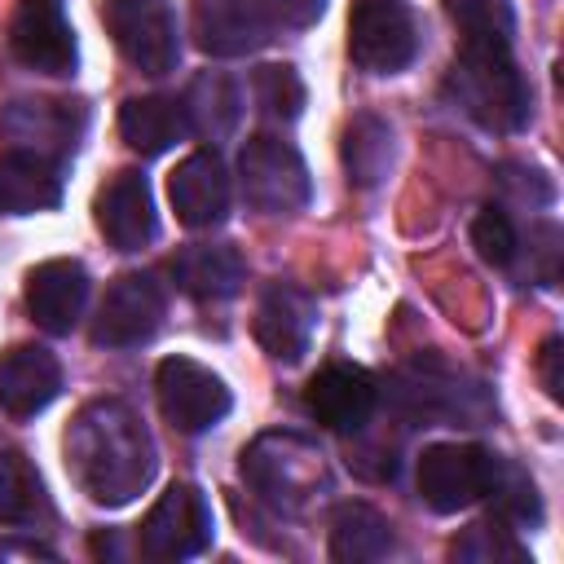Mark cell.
<instances>
[{"label":"cell","mask_w":564,"mask_h":564,"mask_svg":"<svg viewBox=\"0 0 564 564\" xmlns=\"http://www.w3.org/2000/svg\"><path fill=\"white\" fill-rule=\"evenodd\" d=\"M66 471L101 507L132 502L154 476V441L128 401H93L66 432Z\"/></svg>","instance_id":"cell-1"},{"label":"cell","mask_w":564,"mask_h":564,"mask_svg":"<svg viewBox=\"0 0 564 564\" xmlns=\"http://www.w3.org/2000/svg\"><path fill=\"white\" fill-rule=\"evenodd\" d=\"M445 93L489 132H516L529 123V84L516 70L511 44H458Z\"/></svg>","instance_id":"cell-2"},{"label":"cell","mask_w":564,"mask_h":564,"mask_svg":"<svg viewBox=\"0 0 564 564\" xmlns=\"http://www.w3.org/2000/svg\"><path fill=\"white\" fill-rule=\"evenodd\" d=\"M238 185H242V198L264 216H291L313 194L300 150L273 132H256L238 150Z\"/></svg>","instance_id":"cell-3"},{"label":"cell","mask_w":564,"mask_h":564,"mask_svg":"<svg viewBox=\"0 0 564 564\" xmlns=\"http://www.w3.org/2000/svg\"><path fill=\"white\" fill-rule=\"evenodd\" d=\"M242 476L256 485L260 498L286 511L304 507L317 494V485H326L322 454L295 432H269L251 449H242Z\"/></svg>","instance_id":"cell-4"},{"label":"cell","mask_w":564,"mask_h":564,"mask_svg":"<svg viewBox=\"0 0 564 564\" xmlns=\"http://www.w3.org/2000/svg\"><path fill=\"white\" fill-rule=\"evenodd\" d=\"M419 18L401 0H357L348 13V57L370 75H397L419 57Z\"/></svg>","instance_id":"cell-5"},{"label":"cell","mask_w":564,"mask_h":564,"mask_svg":"<svg viewBox=\"0 0 564 564\" xmlns=\"http://www.w3.org/2000/svg\"><path fill=\"white\" fill-rule=\"evenodd\" d=\"M207 546H212V507L185 480L167 485L159 502L145 511V520L137 524V551L159 564L203 555Z\"/></svg>","instance_id":"cell-6"},{"label":"cell","mask_w":564,"mask_h":564,"mask_svg":"<svg viewBox=\"0 0 564 564\" xmlns=\"http://www.w3.org/2000/svg\"><path fill=\"white\" fill-rule=\"evenodd\" d=\"M106 31L141 75H167L181 57V31L167 0H106Z\"/></svg>","instance_id":"cell-7"},{"label":"cell","mask_w":564,"mask_h":564,"mask_svg":"<svg viewBox=\"0 0 564 564\" xmlns=\"http://www.w3.org/2000/svg\"><path fill=\"white\" fill-rule=\"evenodd\" d=\"M494 463H498V454H489L480 445H458V441L427 445L419 454V498L432 511L454 516L489 494Z\"/></svg>","instance_id":"cell-8"},{"label":"cell","mask_w":564,"mask_h":564,"mask_svg":"<svg viewBox=\"0 0 564 564\" xmlns=\"http://www.w3.org/2000/svg\"><path fill=\"white\" fill-rule=\"evenodd\" d=\"M154 392H159L163 419H167L176 432H189V436L216 427V423L229 414V405H234L225 379H220L216 370L189 361V357H167V361H159V370H154Z\"/></svg>","instance_id":"cell-9"},{"label":"cell","mask_w":564,"mask_h":564,"mask_svg":"<svg viewBox=\"0 0 564 564\" xmlns=\"http://www.w3.org/2000/svg\"><path fill=\"white\" fill-rule=\"evenodd\" d=\"M163 322V286L154 273H119L93 317V344L101 348H137Z\"/></svg>","instance_id":"cell-10"},{"label":"cell","mask_w":564,"mask_h":564,"mask_svg":"<svg viewBox=\"0 0 564 564\" xmlns=\"http://www.w3.org/2000/svg\"><path fill=\"white\" fill-rule=\"evenodd\" d=\"M9 48L26 70L70 75L75 70V31L66 22L62 0H18Z\"/></svg>","instance_id":"cell-11"},{"label":"cell","mask_w":564,"mask_h":564,"mask_svg":"<svg viewBox=\"0 0 564 564\" xmlns=\"http://www.w3.org/2000/svg\"><path fill=\"white\" fill-rule=\"evenodd\" d=\"M375 401H379V388H375L370 370H361L352 361L322 366L304 388V410L326 432H361L375 414Z\"/></svg>","instance_id":"cell-12"},{"label":"cell","mask_w":564,"mask_h":564,"mask_svg":"<svg viewBox=\"0 0 564 564\" xmlns=\"http://www.w3.org/2000/svg\"><path fill=\"white\" fill-rule=\"evenodd\" d=\"M172 212L185 229H212L229 216V172L216 150L185 154L167 176Z\"/></svg>","instance_id":"cell-13"},{"label":"cell","mask_w":564,"mask_h":564,"mask_svg":"<svg viewBox=\"0 0 564 564\" xmlns=\"http://www.w3.org/2000/svg\"><path fill=\"white\" fill-rule=\"evenodd\" d=\"M269 31L260 0H194V40L207 57H247L269 44Z\"/></svg>","instance_id":"cell-14"},{"label":"cell","mask_w":564,"mask_h":564,"mask_svg":"<svg viewBox=\"0 0 564 564\" xmlns=\"http://www.w3.org/2000/svg\"><path fill=\"white\" fill-rule=\"evenodd\" d=\"M317 326V304L291 282H273L256 304V339L273 361H300Z\"/></svg>","instance_id":"cell-15"},{"label":"cell","mask_w":564,"mask_h":564,"mask_svg":"<svg viewBox=\"0 0 564 564\" xmlns=\"http://www.w3.org/2000/svg\"><path fill=\"white\" fill-rule=\"evenodd\" d=\"M88 304V269L79 260H44L26 273V313L48 335H70Z\"/></svg>","instance_id":"cell-16"},{"label":"cell","mask_w":564,"mask_h":564,"mask_svg":"<svg viewBox=\"0 0 564 564\" xmlns=\"http://www.w3.org/2000/svg\"><path fill=\"white\" fill-rule=\"evenodd\" d=\"M97 229L115 251H141L154 238L159 220H154V198L141 172L128 167L106 181V189L97 194Z\"/></svg>","instance_id":"cell-17"},{"label":"cell","mask_w":564,"mask_h":564,"mask_svg":"<svg viewBox=\"0 0 564 564\" xmlns=\"http://www.w3.org/2000/svg\"><path fill=\"white\" fill-rule=\"evenodd\" d=\"M62 392V366L40 344H13L0 352V410L9 419L40 414Z\"/></svg>","instance_id":"cell-18"},{"label":"cell","mask_w":564,"mask_h":564,"mask_svg":"<svg viewBox=\"0 0 564 564\" xmlns=\"http://www.w3.org/2000/svg\"><path fill=\"white\" fill-rule=\"evenodd\" d=\"M167 273L189 300L212 304V300L238 295V286L247 278V264L229 242H194V247H181L167 260Z\"/></svg>","instance_id":"cell-19"},{"label":"cell","mask_w":564,"mask_h":564,"mask_svg":"<svg viewBox=\"0 0 564 564\" xmlns=\"http://www.w3.org/2000/svg\"><path fill=\"white\" fill-rule=\"evenodd\" d=\"M62 203V167L40 150L0 154V216H35Z\"/></svg>","instance_id":"cell-20"},{"label":"cell","mask_w":564,"mask_h":564,"mask_svg":"<svg viewBox=\"0 0 564 564\" xmlns=\"http://www.w3.org/2000/svg\"><path fill=\"white\" fill-rule=\"evenodd\" d=\"M185 132H189V123H185V110L176 97H159V93L128 97L119 110V137L145 159L167 154Z\"/></svg>","instance_id":"cell-21"},{"label":"cell","mask_w":564,"mask_h":564,"mask_svg":"<svg viewBox=\"0 0 564 564\" xmlns=\"http://www.w3.org/2000/svg\"><path fill=\"white\" fill-rule=\"evenodd\" d=\"M392 123L379 119V115H357L348 128H344V141H339V159H344V172L357 189H375L383 185V176L392 172Z\"/></svg>","instance_id":"cell-22"},{"label":"cell","mask_w":564,"mask_h":564,"mask_svg":"<svg viewBox=\"0 0 564 564\" xmlns=\"http://www.w3.org/2000/svg\"><path fill=\"white\" fill-rule=\"evenodd\" d=\"M392 551V524L370 502H344L330 520V560L339 564H370Z\"/></svg>","instance_id":"cell-23"},{"label":"cell","mask_w":564,"mask_h":564,"mask_svg":"<svg viewBox=\"0 0 564 564\" xmlns=\"http://www.w3.org/2000/svg\"><path fill=\"white\" fill-rule=\"evenodd\" d=\"M181 110H185L189 132H198L203 141H225V137L238 128V119H242L238 88H234V79L220 75V70L194 75V84H189Z\"/></svg>","instance_id":"cell-24"},{"label":"cell","mask_w":564,"mask_h":564,"mask_svg":"<svg viewBox=\"0 0 564 564\" xmlns=\"http://www.w3.org/2000/svg\"><path fill=\"white\" fill-rule=\"evenodd\" d=\"M44 511V485L18 449H0V524H31Z\"/></svg>","instance_id":"cell-25"},{"label":"cell","mask_w":564,"mask_h":564,"mask_svg":"<svg viewBox=\"0 0 564 564\" xmlns=\"http://www.w3.org/2000/svg\"><path fill=\"white\" fill-rule=\"evenodd\" d=\"M251 97H256V110L273 123H291L300 119L304 110V79L295 75V66L286 62H269V66H256L251 70Z\"/></svg>","instance_id":"cell-26"},{"label":"cell","mask_w":564,"mask_h":564,"mask_svg":"<svg viewBox=\"0 0 564 564\" xmlns=\"http://www.w3.org/2000/svg\"><path fill=\"white\" fill-rule=\"evenodd\" d=\"M458 44H511L516 9L511 0H449Z\"/></svg>","instance_id":"cell-27"},{"label":"cell","mask_w":564,"mask_h":564,"mask_svg":"<svg viewBox=\"0 0 564 564\" xmlns=\"http://www.w3.org/2000/svg\"><path fill=\"white\" fill-rule=\"evenodd\" d=\"M485 498H494V511H498V520H507V524H538V520H542L538 485H533V476H529L520 463H502V458H498Z\"/></svg>","instance_id":"cell-28"},{"label":"cell","mask_w":564,"mask_h":564,"mask_svg":"<svg viewBox=\"0 0 564 564\" xmlns=\"http://www.w3.org/2000/svg\"><path fill=\"white\" fill-rule=\"evenodd\" d=\"M449 560H463V564H520L524 560V546L511 538L507 520L489 516V520H476L467 524L454 542H449Z\"/></svg>","instance_id":"cell-29"},{"label":"cell","mask_w":564,"mask_h":564,"mask_svg":"<svg viewBox=\"0 0 564 564\" xmlns=\"http://www.w3.org/2000/svg\"><path fill=\"white\" fill-rule=\"evenodd\" d=\"M471 247L480 251V260H489V264H498V269L511 264V260H516V247H520L511 216H507L502 207H480L476 220H471Z\"/></svg>","instance_id":"cell-30"},{"label":"cell","mask_w":564,"mask_h":564,"mask_svg":"<svg viewBox=\"0 0 564 564\" xmlns=\"http://www.w3.org/2000/svg\"><path fill=\"white\" fill-rule=\"evenodd\" d=\"M260 4L282 26H313L322 18V9H326V0H260Z\"/></svg>","instance_id":"cell-31"},{"label":"cell","mask_w":564,"mask_h":564,"mask_svg":"<svg viewBox=\"0 0 564 564\" xmlns=\"http://www.w3.org/2000/svg\"><path fill=\"white\" fill-rule=\"evenodd\" d=\"M560 361H564V344L551 335V339L538 348V379H542V388H546V397H551V401H560V397H564V375H560Z\"/></svg>","instance_id":"cell-32"},{"label":"cell","mask_w":564,"mask_h":564,"mask_svg":"<svg viewBox=\"0 0 564 564\" xmlns=\"http://www.w3.org/2000/svg\"><path fill=\"white\" fill-rule=\"evenodd\" d=\"M0 555H44V560H53V551L35 546V542H0Z\"/></svg>","instance_id":"cell-33"}]
</instances>
